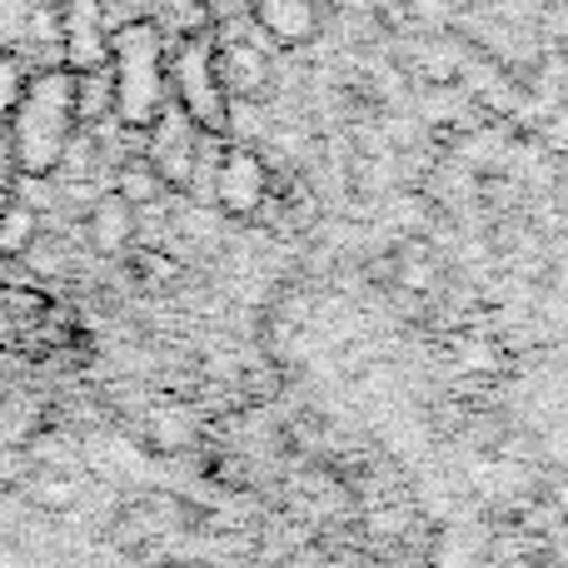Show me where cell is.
Listing matches in <instances>:
<instances>
[{
	"label": "cell",
	"mask_w": 568,
	"mask_h": 568,
	"mask_svg": "<svg viewBox=\"0 0 568 568\" xmlns=\"http://www.w3.org/2000/svg\"><path fill=\"white\" fill-rule=\"evenodd\" d=\"M75 105H70V70H50L26 85L16 120H10V160L20 175H50L75 145Z\"/></svg>",
	"instance_id": "6da1fadb"
},
{
	"label": "cell",
	"mask_w": 568,
	"mask_h": 568,
	"mask_svg": "<svg viewBox=\"0 0 568 568\" xmlns=\"http://www.w3.org/2000/svg\"><path fill=\"white\" fill-rule=\"evenodd\" d=\"M170 60L160 50L155 26H125L115 30L110 45V80H115V120L135 130H150L160 120V110L170 105Z\"/></svg>",
	"instance_id": "7a4b0ae2"
},
{
	"label": "cell",
	"mask_w": 568,
	"mask_h": 568,
	"mask_svg": "<svg viewBox=\"0 0 568 568\" xmlns=\"http://www.w3.org/2000/svg\"><path fill=\"white\" fill-rule=\"evenodd\" d=\"M170 100L195 120L205 135H225L230 130V100L215 80V40L205 30L180 40V50L170 55Z\"/></svg>",
	"instance_id": "3957f363"
},
{
	"label": "cell",
	"mask_w": 568,
	"mask_h": 568,
	"mask_svg": "<svg viewBox=\"0 0 568 568\" xmlns=\"http://www.w3.org/2000/svg\"><path fill=\"white\" fill-rule=\"evenodd\" d=\"M275 195V170L255 145H225L220 150L215 180H210V200L225 210L230 220H260L265 200Z\"/></svg>",
	"instance_id": "277c9868"
},
{
	"label": "cell",
	"mask_w": 568,
	"mask_h": 568,
	"mask_svg": "<svg viewBox=\"0 0 568 568\" xmlns=\"http://www.w3.org/2000/svg\"><path fill=\"white\" fill-rule=\"evenodd\" d=\"M205 130L195 125V120L185 115V110L170 100L165 110H160V120L145 130V160L155 165V175L165 180V190H190L195 185V170H200V155H205Z\"/></svg>",
	"instance_id": "5b68a950"
},
{
	"label": "cell",
	"mask_w": 568,
	"mask_h": 568,
	"mask_svg": "<svg viewBox=\"0 0 568 568\" xmlns=\"http://www.w3.org/2000/svg\"><path fill=\"white\" fill-rule=\"evenodd\" d=\"M55 36H60V55H65L70 75H90V70L110 65V20H105V0H60L55 6Z\"/></svg>",
	"instance_id": "8992f818"
},
{
	"label": "cell",
	"mask_w": 568,
	"mask_h": 568,
	"mask_svg": "<svg viewBox=\"0 0 568 568\" xmlns=\"http://www.w3.org/2000/svg\"><path fill=\"white\" fill-rule=\"evenodd\" d=\"M215 80L225 90L230 105H260L275 85V65L270 50L255 36H235V40H215Z\"/></svg>",
	"instance_id": "52a82bcc"
},
{
	"label": "cell",
	"mask_w": 568,
	"mask_h": 568,
	"mask_svg": "<svg viewBox=\"0 0 568 568\" xmlns=\"http://www.w3.org/2000/svg\"><path fill=\"white\" fill-rule=\"evenodd\" d=\"M250 26L280 50L310 45L320 36V6L314 0H245Z\"/></svg>",
	"instance_id": "ba28073f"
},
{
	"label": "cell",
	"mask_w": 568,
	"mask_h": 568,
	"mask_svg": "<svg viewBox=\"0 0 568 568\" xmlns=\"http://www.w3.org/2000/svg\"><path fill=\"white\" fill-rule=\"evenodd\" d=\"M85 240L95 255H125L135 240V210L120 195H100L85 215Z\"/></svg>",
	"instance_id": "9c48e42d"
},
{
	"label": "cell",
	"mask_w": 568,
	"mask_h": 568,
	"mask_svg": "<svg viewBox=\"0 0 568 568\" xmlns=\"http://www.w3.org/2000/svg\"><path fill=\"white\" fill-rule=\"evenodd\" d=\"M110 195H120L140 215V210H150L160 195H165V180L155 175V165H150L145 155H130L125 165L115 170V190H110Z\"/></svg>",
	"instance_id": "30bf717a"
},
{
	"label": "cell",
	"mask_w": 568,
	"mask_h": 568,
	"mask_svg": "<svg viewBox=\"0 0 568 568\" xmlns=\"http://www.w3.org/2000/svg\"><path fill=\"white\" fill-rule=\"evenodd\" d=\"M40 240V215L36 205H26V200H6L0 205V255L16 260V255H30Z\"/></svg>",
	"instance_id": "8fae6325"
},
{
	"label": "cell",
	"mask_w": 568,
	"mask_h": 568,
	"mask_svg": "<svg viewBox=\"0 0 568 568\" xmlns=\"http://www.w3.org/2000/svg\"><path fill=\"white\" fill-rule=\"evenodd\" d=\"M26 70H20L16 55H0V140L10 135V120H16L20 100H26Z\"/></svg>",
	"instance_id": "7c38bea8"
},
{
	"label": "cell",
	"mask_w": 568,
	"mask_h": 568,
	"mask_svg": "<svg viewBox=\"0 0 568 568\" xmlns=\"http://www.w3.org/2000/svg\"><path fill=\"white\" fill-rule=\"evenodd\" d=\"M135 265H140V284H150V290H170V284L180 280V265L165 255V250H145Z\"/></svg>",
	"instance_id": "4fadbf2b"
},
{
	"label": "cell",
	"mask_w": 568,
	"mask_h": 568,
	"mask_svg": "<svg viewBox=\"0 0 568 568\" xmlns=\"http://www.w3.org/2000/svg\"><path fill=\"white\" fill-rule=\"evenodd\" d=\"M16 175H20V170H16V160H10V145L0 140V205L10 200V180H16Z\"/></svg>",
	"instance_id": "5bb4252c"
}]
</instances>
